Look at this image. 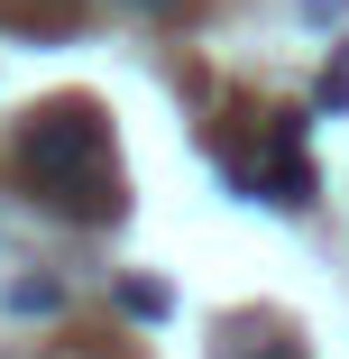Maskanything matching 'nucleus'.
<instances>
[{
    "mask_svg": "<svg viewBox=\"0 0 349 359\" xmlns=\"http://www.w3.org/2000/svg\"><path fill=\"white\" fill-rule=\"evenodd\" d=\"M266 359H285V350H266Z\"/></svg>",
    "mask_w": 349,
    "mask_h": 359,
    "instance_id": "obj_4",
    "label": "nucleus"
},
{
    "mask_svg": "<svg viewBox=\"0 0 349 359\" xmlns=\"http://www.w3.org/2000/svg\"><path fill=\"white\" fill-rule=\"evenodd\" d=\"M64 304V285L55 276H37V285H10V313H55Z\"/></svg>",
    "mask_w": 349,
    "mask_h": 359,
    "instance_id": "obj_2",
    "label": "nucleus"
},
{
    "mask_svg": "<svg viewBox=\"0 0 349 359\" xmlns=\"http://www.w3.org/2000/svg\"><path fill=\"white\" fill-rule=\"evenodd\" d=\"M19 157H28V175H37V184H64L74 166H92V157H101V120H92L83 102H64V111H46V120L19 138Z\"/></svg>",
    "mask_w": 349,
    "mask_h": 359,
    "instance_id": "obj_1",
    "label": "nucleus"
},
{
    "mask_svg": "<svg viewBox=\"0 0 349 359\" xmlns=\"http://www.w3.org/2000/svg\"><path fill=\"white\" fill-rule=\"evenodd\" d=\"M111 10H129V19H157V10H175V0H111Z\"/></svg>",
    "mask_w": 349,
    "mask_h": 359,
    "instance_id": "obj_3",
    "label": "nucleus"
}]
</instances>
